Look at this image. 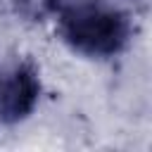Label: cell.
Returning <instances> with one entry per match:
<instances>
[{
	"label": "cell",
	"mask_w": 152,
	"mask_h": 152,
	"mask_svg": "<svg viewBox=\"0 0 152 152\" xmlns=\"http://www.w3.org/2000/svg\"><path fill=\"white\" fill-rule=\"evenodd\" d=\"M40 100V74L24 59L0 71V121L19 124L33 114Z\"/></svg>",
	"instance_id": "2"
},
{
	"label": "cell",
	"mask_w": 152,
	"mask_h": 152,
	"mask_svg": "<svg viewBox=\"0 0 152 152\" xmlns=\"http://www.w3.org/2000/svg\"><path fill=\"white\" fill-rule=\"evenodd\" d=\"M14 10L28 19H43L45 14H55L64 0H10Z\"/></svg>",
	"instance_id": "3"
},
{
	"label": "cell",
	"mask_w": 152,
	"mask_h": 152,
	"mask_svg": "<svg viewBox=\"0 0 152 152\" xmlns=\"http://www.w3.org/2000/svg\"><path fill=\"white\" fill-rule=\"evenodd\" d=\"M55 14L62 43L83 57H116L133 38L131 17L104 0H64Z\"/></svg>",
	"instance_id": "1"
}]
</instances>
